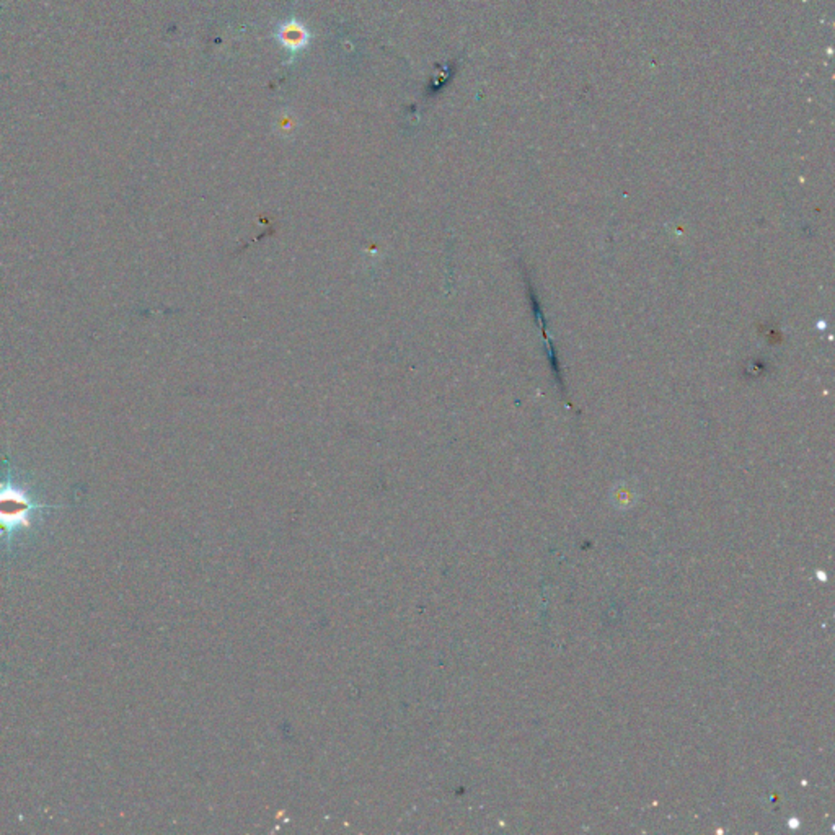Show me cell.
Returning <instances> with one entry per match:
<instances>
[{
    "label": "cell",
    "mask_w": 835,
    "mask_h": 835,
    "mask_svg": "<svg viewBox=\"0 0 835 835\" xmlns=\"http://www.w3.org/2000/svg\"><path fill=\"white\" fill-rule=\"evenodd\" d=\"M46 509L51 506L39 503L27 488L15 483L8 472L7 478L0 481V547L13 550Z\"/></svg>",
    "instance_id": "1"
},
{
    "label": "cell",
    "mask_w": 835,
    "mask_h": 835,
    "mask_svg": "<svg viewBox=\"0 0 835 835\" xmlns=\"http://www.w3.org/2000/svg\"><path fill=\"white\" fill-rule=\"evenodd\" d=\"M279 39L283 41L284 46H288L289 49H300L304 48L305 43H307V32L305 28L302 27V25H297L294 22H291L288 25H284L283 28H281V33H279Z\"/></svg>",
    "instance_id": "2"
}]
</instances>
